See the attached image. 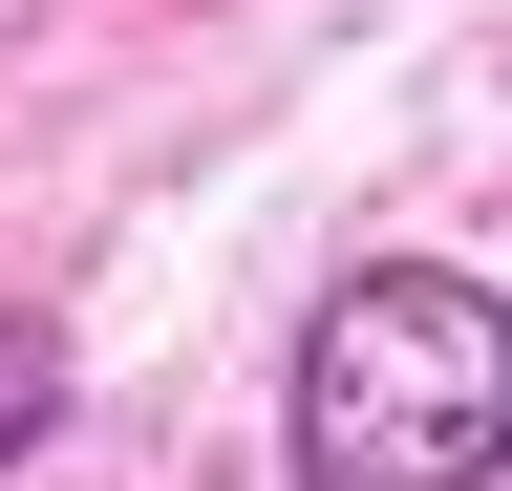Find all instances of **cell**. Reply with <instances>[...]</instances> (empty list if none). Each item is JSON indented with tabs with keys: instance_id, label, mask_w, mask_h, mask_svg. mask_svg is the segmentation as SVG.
<instances>
[{
	"instance_id": "obj_1",
	"label": "cell",
	"mask_w": 512,
	"mask_h": 491,
	"mask_svg": "<svg viewBox=\"0 0 512 491\" xmlns=\"http://www.w3.org/2000/svg\"><path fill=\"white\" fill-rule=\"evenodd\" d=\"M278 470L299 491H491L512 470V299L470 257H363L299 321Z\"/></svg>"
},
{
	"instance_id": "obj_2",
	"label": "cell",
	"mask_w": 512,
	"mask_h": 491,
	"mask_svg": "<svg viewBox=\"0 0 512 491\" xmlns=\"http://www.w3.org/2000/svg\"><path fill=\"white\" fill-rule=\"evenodd\" d=\"M64 427V321H0V470Z\"/></svg>"
}]
</instances>
